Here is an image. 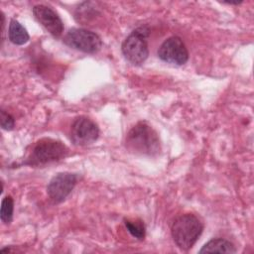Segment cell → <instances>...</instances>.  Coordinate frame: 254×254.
<instances>
[{"label":"cell","instance_id":"10","mask_svg":"<svg viewBox=\"0 0 254 254\" xmlns=\"http://www.w3.org/2000/svg\"><path fill=\"white\" fill-rule=\"evenodd\" d=\"M236 253L233 243L223 238H214L205 243L199 250V253Z\"/></svg>","mask_w":254,"mask_h":254},{"label":"cell","instance_id":"12","mask_svg":"<svg viewBox=\"0 0 254 254\" xmlns=\"http://www.w3.org/2000/svg\"><path fill=\"white\" fill-rule=\"evenodd\" d=\"M13 211H14V201L10 195L5 196L1 202V209H0V218L1 220L8 224L12 221L13 218Z\"/></svg>","mask_w":254,"mask_h":254},{"label":"cell","instance_id":"13","mask_svg":"<svg viewBox=\"0 0 254 254\" xmlns=\"http://www.w3.org/2000/svg\"><path fill=\"white\" fill-rule=\"evenodd\" d=\"M125 226L133 237L139 240H143L145 238V234H146L145 225L141 220L139 221L125 220Z\"/></svg>","mask_w":254,"mask_h":254},{"label":"cell","instance_id":"2","mask_svg":"<svg viewBox=\"0 0 254 254\" xmlns=\"http://www.w3.org/2000/svg\"><path fill=\"white\" fill-rule=\"evenodd\" d=\"M203 230V224L197 216L186 213L178 216L171 227L174 242L182 250L190 249L197 241Z\"/></svg>","mask_w":254,"mask_h":254},{"label":"cell","instance_id":"9","mask_svg":"<svg viewBox=\"0 0 254 254\" xmlns=\"http://www.w3.org/2000/svg\"><path fill=\"white\" fill-rule=\"evenodd\" d=\"M33 14L37 21L55 38H59L64 32V23L61 17L51 7L39 4L33 7Z\"/></svg>","mask_w":254,"mask_h":254},{"label":"cell","instance_id":"14","mask_svg":"<svg viewBox=\"0 0 254 254\" xmlns=\"http://www.w3.org/2000/svg\"><path fill=\"white\" fill-rule=\"evenodd\" d=\"M0 123H1V127L4 130H12L15 126V120L14 117L8 113L7 111H5L4 109H1V117H0Z\"/></svg>","mask_w":254,"mask_h":254},{"label":"cell","instance_id":"11","mask_svg":"<svg viewBox=\"0 0 254 254\" xmlns=\"http://www.w3.org/2000/svg\"><path fill=\"white\" fill-rule=\"evenodd\" d=\"M8 37L13 44L19 45V46L26 44L30 39V36L27 30L15 19H12L10 22Z\"/></svg>","mask_w":254,"mask_h":254},{"label":"cell","instance_id":"6","mask_svg":"<svg viewBox=\"0 0 254 254\" xmlns=\"http://www.w3.org/2000/svg\"><path fill=\"white\" fill-rule=\"evenodd\" d=\"M99 136L97 124L85 116H79L71 124L69 137L75 146H86L92 144Z\"/></svg>","mask_w":254,"mask_h":254},{"label":"cell","instance_id":"7","mask_svg":"<svg viewBox=\"0 0 254 254\" xmlns=\"http://www.w3.org/2000/svg\"><path fill=\"white\" fill-rule=\"evenodd\" d=\"M78 176L73 173H59L52 178L47 187V192L54 203L64 201L74 189Z\"/></svg>","mask_w":254,"mask_h":254},{"label":"cell","instance_id":"5","mask_svg":"<svg viewBox=\"0 0 254 254\" xmlns=\"http://www.w3.org/2000/svg\"><path fill=\"white\" fill-rule=\"evenodd\" d=\"M64 43L74 50L95 54L102 48L101 38L94 32L82 28H72L64 37Z\"/></svg>","mask_w":254,"mask_h":254},{"label":"cell","instance_id":"4","mask_svg":"<svg viewBox=\"0 0 254 254\" xmlns=\"http://www.w3.org/2000/svg\"><path fill=\"white\" fill-rule=\"evenodd\" d=\"M149 30L146 27H140L134 30L123 41L121 51L124 58L132 64H142L149 56L147 38Z\"/></svg>","mask_w":254,"mask_h":254},{"label":"cell","instance_id":"1","mask_svg":"<svg viewBox=\"0 0 254 254\" xmlns=\"http://www.w3.org/2000/svg\"><path fill=\"white\" fill-rule=\"evenodd\" d=\"M126 149L136 155L153 157L161 151L158 133L144 121L138 122L127 133L125 138Z\"/></svg>","mask_w":254,"mask_h":254},{"label":"cell","instance_id":"3","mask_svg":"<svg viewBox=\"0 0 254 254\" xmlns=\"http://www.w3.org/2000/svg\"><path fill=\"white\" fill-rule=\"evenodd\" d=\"M67 154L68 149L63 142L53 138H42L33 146L25 164L45 166L65 158Z\"/></svg>","mask_w":254,"mask_h":254},{"label":"cell","instance_id":"8","mask_svg":"<svg viewBox=\"0 0 254 254\" xmlns=\"http://www.w3.org/2000/svg\"><path fill=\"white\" fill-rule=\"evenodd\" d=\"M159 58L171 64L183 65L189 60V52L183 40L178 36L168 38L158 50Z\"/></svg>","mask_w":254,"mask_h":254}]
</instances>
